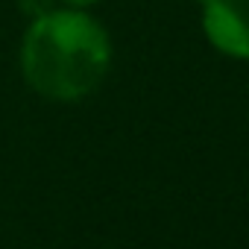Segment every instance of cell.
Instances as JSON below:
<instances>
[{
  "instance_id": "cell-3",
  "label": "cell",
  "mask_w": 249,
  "mask_h": 249,
  "mask_svg": "<svg viewBox=\"0 0 249 249\" xmlns=\"http://www.w3.org/2000/svg\"><path fill=\"white\" fill-rule=\"evenodd\" d=\"M15 6H18V12H21L27 21H33V18H41V15H47L50 9H56L59 0H15Z\"/></svg>"
},
{
  "instance_id": "cell-1",
  "label": "cell",
  "mask_w": 249,
  "mask_h": 249,
  "mask_svg": "<svg viewBox=\"0 0 249 249\" xmlns=\"http://www.w3.org/2000/svg\"><path fill=\"white\" fill-rule=\"evenodd\" d=\"M114 44L91 9L56 6L27 21L18 47V71L33 94L50 103H82L108 76Z\"/></svg>"
},
{
  "instance_id": "cell-2",
  "label": "cell",
  "mask_w": 249,
  "mask_h": 249,
  "mask_svg": "<svg viewBox=\"0 0 249 249\" xmlns=\"http://www.w3.org/2000/svg\"><path fill=\"white\" fill-rule=\"evenodd\" d=\"M208 47L231 62H249V0H199Z\"/></svg>"
},
{
  "instance_id": "cell-4",
  "label": "cell",
  "mask_w": 249,
  "mask_h": 249,
  "mask_svg": "<svg viewBox=\"0 0 249 249\" xmlns=\"http://www.w3.org/2000/svg\"><path fill=\"white\" fill-rule=\"evenodd\" d=\"M103 0H59V6H71V9H94Z\"/></svg>"
}]
</instances>
